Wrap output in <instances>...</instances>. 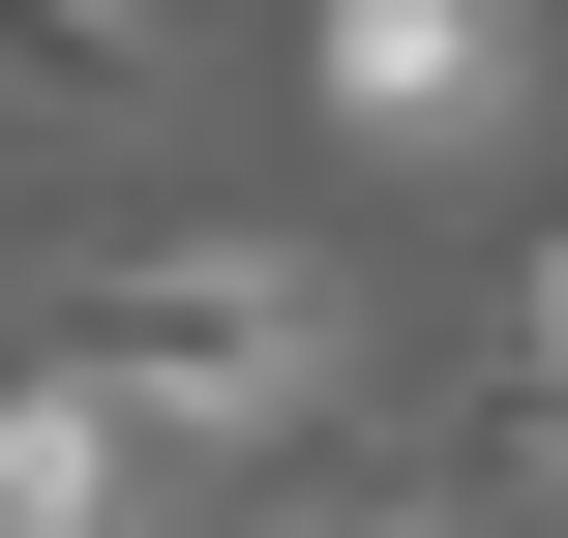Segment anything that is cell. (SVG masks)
Instances as JSON below:
<instances>
[{
  "label": "cell",
  "instance_id": "cell-1",
  "mask_svg": "<svg viewBox=\"0 0 568 538\" xmlns=\"http://www.w3.org/2000/svg\"><path fill=\"white\" fill-rule=\"evenodd\" d=\"M120 449H300L329 389H359V300L300 270V240H210V210H150V240H90L60 270V329H30Z\"/></svg>",
  "mask_w": 568,
  "mask_h": 538
},
{
  "label": "cell",
  "instance_id": "cell-4",
  "mask_svg": "<svg viewBox=\"0 0 568 538\" xmlns=\"http://www.w3.org/2000/svg\"><path fill=\"white\" fill-rule=\"evenodd\" d=\"M120 479H150V449H120L60 359H0V538H120Z\"/></svg>",
  "mask_w": 568,
  "mask_h": 538
},
{
  "label": "cell",
  "instance_id": "cell-6",
  "mask_svg": "<svg viewBox=\"0 0 568 538\" xmlns=\"http://www.w3.org/2000/svg\"><path fill=\"white\" fill-rule=\"evenodd\" d=\"M240 538H419V479H270Z\"/></svg>",
  "mask_w": 568,
  "mask_h": 538
},
{
  "label": "cell",
  "instance_id": "cell-3",
  "mask_svg": "<svg viewBox=\"0 0 568 538\" xmlns=\"http://www.w3.org/2000/svg\"><path fill=\"white\" fill-rule=\"evenodd\" d=\"M150 90H180L150 0H0V120H150Z\"/></svg>",
  "mask_w": 568,
  "mask_h": 538
},
{
  "label": "cell",
  "instance_id": "cell-5",
  "mask_svg": "<svg viewBox=\"0 0 568 538\" xmlns=\"http://www.w3.org/2000/svg\"><path fill=\"white\" fill-rule=\"evenodd\" d=\"M419 538H568V449H479V479H419Z\"/></svg>",
  "mask_w": 568,
  "mask_h": 538
},
{
  "label": "cell",
  "instance_id": "cell-2",
  "mask_svg": "<svg viewBox=\"0 0 568 538\" xmlns=\"http://www.w3.org/2000/svg\"><path fill=\"white\" fill-rule=\"evenodd\" d=\"M329 150H479L509 120V0H329Z\"/></svg>",
  "mask_w": 568,
  "mask_h": 538
}]
</instances>
